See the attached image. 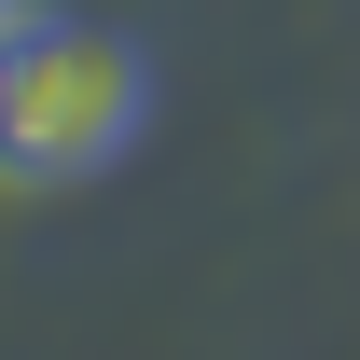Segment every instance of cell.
<instances>
[{
    "mask_svg": "<svg viewBox=\"0 0 360 360\" xmlns=\"http://www.w3.org/2000/svg\"><path fill=\"white\" fill-rule=\"evenodd\" d=\"M14 14H28V0H0V28H14Z\"/></svg>",
    "mask_w": 360,
    "mask_h": 360,
    "instance_id": "2",
    "label": "cell"
},
{
    "mask_svg": "<svg viewBox=\"0 0 360 360\" xmlns=\"http://www.w3.org/2000/svg\"><path fill=\"white\" fill-rule=\"evenodd\" d=\"M153 125V56L97 14H14L0 28V180L70 194L111 180Z\"/></svg>",
    "mask_w": 360,
    "mask_h": 360,
    "instance_id": "1",
    "label": "cell"
}]
</instances>
